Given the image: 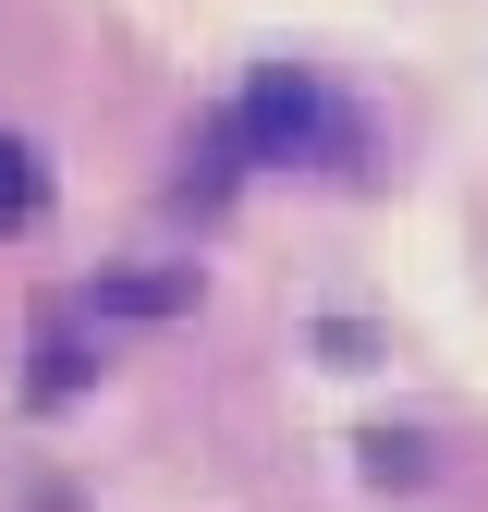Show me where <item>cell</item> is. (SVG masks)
Returning a JSON list of instances; mask_svg holds the SVG:
<instances>
[{"instance_id": "7a4b0ae2", "label": "cell", "mask_w": 488, "mask_h": 512, "mask_svg": "<svg viewBox=\"0 0 488 512\" xmlns=\"http://www.w3.org/2000/svg\"><path fill=\"white\" fill-rule=\"evenodd\" d=\"M37 208H49V171H37V147H25V135H0V232H25Z\"/></svg>"}, {"instance_id": "6da1fadb", "label": "cell", "mask_w": 488, "mask_h": 512, "mask_svg": "<svg viewBox=\"0 0 488 512\" xmlns=\"http://www.w3.org/2000/svg\"><path fill=\"white\" fill-rule=\"evenodd\" d=\"M232 147H257V159H342L354 122L330 110L318 74H257V86H244V110H232Z\"/></svg>"}]
</instances>
